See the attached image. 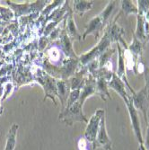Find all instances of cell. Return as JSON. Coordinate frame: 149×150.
Masks as SVG:
<instances>
[{
  "instance_id": "6da1fadb",
  "label": "cell",
  "mask_w": 149,
  "mask_h": 150,
  "mask_svg": "<svg viewBox=\"0 0 149 150\" xmlns=\"http://www.w3.org/2000/svg\"><path fill=\"white\" fill-rule=\"evenodd\" d=\"M121 13H122V12H119V15H117L112 20V22L107 26L105 33L98 44L93 48L90 51L84 53L80 56L79 62L81 65L85 67L91 62L97 60L101 55H102L107 50H109V47L112 42H119L122 40L124 31L117 23V19L119 17Z\"/></svg>"
},
{
  "instance_id": "7a4b0ae2",
  "label": "cell",
  "mask_w": 149,
  "mask_h": 150,
  "mask_svg": "<svg viewBox=\"0 0 149 150\" xmlns=\"http://www.w3.org/2000/svg\"><path fill=\"white\" fill-rule=\"evenodd\" d=\"M96 93V79L91 74L85 79V85L81 89L79 99L68 109H64L59 113V120L64 121L66 125L72 126L75 122H88L83 112V105L86 99L93 94Z\"/></svg>"
},
{
  "instance_id": "3957f363",
  "label": "cell",
  "mask_w": 149,
  "mask_h": 150,
  "mask_svg": "<svg viewBox=\"0 0 149 150\" xmlns=\"http://www.w3.org/2000/svg\"><path fill=\"white\" fill-rule=\"evenodd\" d=\"M115 2L112 1L107 5V6L104 8L102 12H101L98 16H94L85 26V32L82 36V40H85L86 36L92 34L94 36L95 40H97L100 36L101 32L105 27L106 23H108L110 16L112 15V13L114 9Z\"/></svg>"
},
{
  "instance_id": "277c9868",
  "label": "cell",
  "mask_w": 149,
  "mask_h": 150,
  "mask_svg": "<svg viewBox=\"0 0 149 150\" xmlns=\"http://www.w3.org/2000/svg\"><path fill=\"white\" fill-rule=\"evenodd\" d=\"M34 76L38 83L42 85L43 87L45 97L44 101L47 98H50L53 103L57 105L56 103V96H58V89H57V81L55 78L50 76L49 74H47L45 71H43L40 69H36V71L34 72Z\"/></svg>"
},
{
  "instance_id": "5b68a950",
  "label": "cell",
  "mask_w": 149,
  "mask_h": 150,
  "mask_svg": "<svg viewBox=\"0 0 149 150\" xmlns=\"http://www.w3.org/2000/svg\"><path fill=\"white\" fill-rule=\"evenodd\" d=\"M105 115V112L104 110H102V109H99L95 112L90 120L87 122V126L85 131V139L87 140V142H91L93 143L96 139L97 134L100 129V123L102 118Z\"/></svg>"
},
{
  "instance_id": "8992f818",
  "label": "cell",
  "mask_w": 149,
  "mask_h": 150,
  "mask_svg": "<svg viewBox=\"0 0 149 150\" xmlns=\"http://www.w3.org/2000/svg\"><path fill=\"white\" fill-rule=\"evenodd\" d=\"M98 147H102L105 150H112V143L108 136L106 130V124H105V115L102 118L100 129L97 134L96 139L93 143V149L95 150Z\"/></svg>"
},
{
  "instance_id": "52a82bcc",
  "label": "cell",
  "mask_w": 149,
  "mask_h": 150,
  "mask_svg": "<svg viewBox=\"0 0 149 150\" xmlns=\"http://www.w3.org/2000/svg\"><path fill=\"white\" fill-rule=\"evenodd\" d=\"M131 97H132L135 108L140 110L145 117V120L148 121L147 113H148V108H149V96H148L146 88L144 86L143 89H141L138 93H135V94H133Z\"/></svg>"
},
{
  "instance_id": "ba28073f",
  "label": "cell",
  "mask_w": 149,
  "mask_h": 150,
  "mask_svg": "<svg viewBox=\"0 0 149 150\" xmlns=\"http://www.w3.org/2000/svg\"><path fill=\"white\" fill-rule=\"evenodd\" d=\"M6 4L12 7L13 11L15 12V15L16 17H19L23 15H26V13L33 12V11H40L42 10L44 6L47 4L48 1H36L35 3H32V5L26 4V5H16L13 4L10 1H6Z\"/></svg>"
},
{
  "instance_id": "9c48e42d",
  "label": "cell",
  "mask_w": 149,
  "mask_h": 150,
  "mask_svg": "<svg viewBox=\"0 0 149 150\" xmlns=\"http://www.w3.org/2000/svg\"><path fill=\"white\" fill-rule=\"evenodd\" d=\"M126 106L128 108V112H129V114L130 117V120H131V124H132V127L134 129V133H135V135H136V137H137L139 144H144V139H143V136H142V132H141L140 121L138 119V111L134 106L133 100H132L131 96L129 98V103H126Z\"/></svg>"
},
{
  "instance_id": "30bf717a",
  "label": "cell",
  "mask_w": 149,
  "mask_h": 150,
  "mask_svg": "<svg viewBox=\"0 0 149 150\" xmlns=\"http://www.w3.org/2000/svg\"><path fill=\"white\" fill-rule=\"evenodd\" d=\"M117 47H118V69H117V76L119 78H120L121 80H122L126 86H128V88H129V90L132 92L133 94H135V92L129 83L128 82V79H127V76H126V62H125V58H124V51L122 50V49H121V46L120 44L118 42L117 44Z\"/></svg>"
},
{
  "instance_id": "8fae6325",
  "label": "cell",
  "mask_w": 149,
  "mask_h": 150,
  "mask_svg": "<svg viewBox=\"0 0 149 150\" xmlns=\"http://www.w3.org/2000/svg\"><path fill=\"white\" fill-rule=\"evenodd\" d=\"M108 87H111L115 92H117L119 96L123 99L125 104L129 103L130 96L126 92V85L122 80L118 77V76L116 74L113 73L112 79L108 82Z\"/></svg>"
},
{
  "instance_id": "7c38bea8",
  "label": "cell",
  "mask_w": 149,
  "mask_h": 150,
  "mask_svg": "<svg viewBox=\"0 0 149 150\" xmlns=\"http://www.w3.org/2000/svg\"><path fill=\"white\" fill-rule=\"evenodd\" d=\"M65 23H66V32L67 35L69 36L72 40H82V36H81L77 31V28L76 26L75 20L73 18V10H69L67 16L65 18Z\"/></svg>"
},
{
  "instance_id": "4fadbf2b",
  "label": "cell",
  "mask_w": 149,
  "mask_h": 150,
  "mask_svg": "<svg viewBox=\"0 0 149 150\" xmlns=\"http://www.w3.org/2000/svg\"><path fill=\"white\" fill-rule=\"evenodd\" d=\"M57 89H58V96L64 109L66 105L67 100H68V97H69V93L71 92L69 81L68 80H58Z\"/></svg>"
},
{
  "instance_id": "5bb4252c",
  "label": "cell",
  "mask_w": 149,
  "mask_h": 150,
  "mask_svg": "<svg viewBox=\"0 0 149 150\" xmlns=\"http://www.w3.org/2000/svg\"><path fill=\"white\" fill-rule=\"evenodd\" d=\"M144 44L145 43L140 42V40L135 36V34L133 35V42H131L129 46H128V50H129L130 54L134 59L135 64L138 61L141 60V56H142L143 50H144Z\"/></svg>"
},
{
  "instance_id": "9a60e30c",
  "label": "cell",
  "mask_w": 149,
  "mask_h": 150,
  "mask_svg": "<svg viewBox=\"0 0 149 150\" xmlns=\"http://www.w3.org/2000/svg\"><path fill=\"white\" fill-rule=\"evenodd\" d=\"M60 44L62 47V50L64 51V53L67 57H69L71 59H79V58H77V56L75 54L73 48H72V44H71V40L69 38V36L67 35L66 30H63L62 33H60Z\"/></svg>"
},
{
  "instance_id": "2e32d148",
  "label": "cell",
  "mask_w": 149,
  "mask_h": 150,
  "mask_svg": "<svg viewBox=\"0 0 149 150\" xmlns=\"http://www.w3.org/2000/svg\"><path fill=\"white\" fill-rule=\"evenodd\" d=\"M145 19L143 16L142 13H138L137 15V28H136V32H135L134 34L140 40V42H142L144 43L148 40L145 36Z\"/></svg>"
},
{
  "instance_id": "e0dca14e",
  "label": "cell",
  "mask_w": 149,
  "mask_h": 150,
  "mask_svg": "<svg viewBox=\"0 0 149 150\" xmlns=\"http://www.w3.org/2000/svg\"><path fill=\"white\" fill-rule=\"evenodd\" d=\"M96 94L103 100L106 101V98H111V95L108 91V81L105 78L100 77L96 79Z\"/></svg>"
},
{
  "instance_id": "ac0fdd59",
  "label": "cell",
  "mask_w": 149,
  "mask_h": 150,
  "mask_svg": "<svg viewBox=\"0 0 149 150\" xmlns=\"http://www.w3.org/2000/svg\"><path fill=\"white\" fill-rule=\"evenodd\" d=\"M18 128L19 127L17 124H13L12 127L10 128L9 132L7 134L5 150H15L16 145V134Z\"/></svg>"
},
{
  "instance_id": "d6986e66",
  "label": "cell",
  "mask_w": 149,
  "mask_h": 150,
  "mask_svg": "<svg viewBox=\"0 0 149 150\" xmlns=\"http://www.w3.org/2000/svg\"><path fill=\"white\" fill-rule=\"evenodd\" d=\"M93 5V1H81V0H76V1H74L73 12L77 13L80 16H83L85 12L91 10Z\"/></svg>"
},
{
  "instance_id": "ffe728a7",
  "label": "cell",
  "mask_w": 149,
  "mask_h": 150,
  "mask_svg": "<svg viewBox=\"0 0 149 150\" xmlns=\"http://www.w3.org/2000/svg\"><path fill=\"white\" fill-rule=\"evenodd\" d=\"M121 12L125 13V16H128L130 13H138V9L131 1H121Z\"/></svg>"
},
{
  "instance_id": "44dd1931",
  "label": "cell",
  "mask_w": 149,
  "mask_h": 150,
  "mask_svg": "<svg viewBox=\"0 0 149 150\" xmlns=\"http://www.w3.org/2000/svg\"><path fill=\"white\" fill-rule=\"evenodd\" d=\"M80 93H81V89L71 90V92L69 93L68 100H67V103H66V107L64 109H68L69 107H71L79 99ZM64 109H63V110H64Z\"/></svg>"
},
{
  "instance_id": "7402d4cb",
  "label": "cell",
  "mask_w": 149,
  "mask_h": 150,
  "mask_svg": "<svg viewBox=\"0 0 149 150\" xmlns=\"http://www.w3.org/2000/svg\"><path fill=\"white\" fill-rule=\"evenodd\" d=\"M49 60H54V61H58L59 58V51L57 48H52L49 51Z\"/></svg>"
},
{
  "instance_id": "603a6c76",
  "label": "cell",
  "mask_w": 149,
  "mask_h": 150,
  "mask_svg": "<svg viewBox=\"0 0 149 150\" xmlns=\"http://www.w3.org/2000/svg\"><path fill=\"white\" fill-rule=\"evenodd\" d=\"M144 78H145V87L147 90V93L149 96V67L145 66V69H144Z\"/></svg>"
},
{
  "instance_id": "cb8c5ba5",
  "label": "cell",
  "mask_w": 149,
  "mask_h": 150,
  "mask_svg": "<svg viewBox=\"0 0 149 150\" xmlns=\"http://www.w3.org/2000/svg\"><path fill=\"white\" fill-rule=\"evenodd\" d=\"M78 148L79 150H87V140L84 138H81L78 140Z\"/></svg>"
},
{
  "instance_id": "d4e9b609",
  "label": "cell",
  "mask_w": 149,
  "mask_h": 150,
  "mask_svg": "<svg viewBox=\"0 0 149 150\" xmlns=\"http://www.w3.org/2000/svg\"><path fill=\"white\" fill-rule=\"evenodd\" d=\"M12 90H13V85L11 83H7L6 85V87H5V94H4L3 100H5L7 96H9V94H10Z\"/></svg>"
},
{
  "instance_id": "484cf974",
  "label": "cell",
  "mask_w": 149,
  "mask_h": 150,
  "mask_svg": "<svg viewBox=\"0 0 149 150\" xmlns=\"http://www.w3.org/2000/svg\"><path fill=\"white\" fill-rule=\"evenodd\" d=\"M139 150H146V148L145 147V145H144V144H140V146H139Z\"/></svg>"
},
{
  "instance_id": "4316f807",
  "label": "cell",
  "mask_w": 149,
  "mask_h": 150,
  "mask_svg": "<svg viewBox=\"0 0 149 150\" xmlns=\"http://www.w3.org/2000/svg\"><path fill=\"white\" fill-rule=\"evenodd\" d=\"M147 118H148V120H149V108H148V113H147Z\"/></svg>"
}]
</instances>
